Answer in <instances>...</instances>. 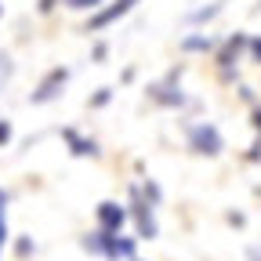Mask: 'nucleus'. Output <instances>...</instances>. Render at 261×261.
Returning <instances> with one entry per match:
<instances>
[{"instance_id":"nucleus-21","label":"nucleus","mask_w":261,"mask_h":261,"mask_svg":"<svg viewBox=\"0 0 261 261\" xmlns=\"http://www.w3.org/2000/svg\"><path fill=\"white\" fill-rule=\"evenodd\" d=\"M225 221L232 225V228H243V225H247V214H243V211H228V214H225Z\"/></svg>"},{"instance_id":"nucleus-11","label":"nucleus","mask_w":261,"mask_h":261,"mask_svg":"<svg viewBox=\"0 0 261 261\" xmlns=\"http://www.w3.org/2000/svg\"><path fill=\"white\" fill-rule=\"evenodd\" d=\"M221 11H225V0H211V4H203V8L189 11V15H185V25H192V29H203V25H207V22H214Z\"/></svg>"},{"instance_id":"nucleus-16","label":"nucleus","mask_w":261,"mask_h":261,"mask_svg":"<svg viewBox=\"0 0 261 261\" xmlns=\"http://www.w3.org/2000/svg\"><path fill=\"white\" fill-rule=\"evenodd\" d=\"M247 62L261 65V33H254V37L247 40Z\"/></svg>"},{"instance_id":"nucleus-8","label":"nucleus","mask_w":261,"mask_h":261,"mask_svg":"<svg viewBox=\"0 0 261 261\" xmlns=\"http://www.w3.org/2000/svg\"><path fill=\"white\" fill-rule=\"evenodd\" d=\"M94 228L123 232V228H127V203H120V200H102V203L94 207Z\"/></svg>"},{"instance_id":"nucleus-10","label":"nucleus","mask_w":261,"mask_h":261,"mask_svg":"<svg viewBox=\"0 0 261 261\" xmlns=\"http://www.w3.org/2000/svg\"><path fill=\"white\" fill-rule=\"evenodd\" d=\"M62 138H65V145H69V152H73L76 160H98V156H102L98 142H94L91 135H80L76 127H62Z\"/></svg>"},{"instance_id":"nucleus-12","label":"nucleus","mask_w":261,"mask_h":261,"mask_svg":"<svg viewBox=\"0 0 261 261\" xmlns=\"http://www.w3.org/2000/svg\"><path fill=\"white\" fill-rule=\"evenodd\" d=\"M8 203H11V192L0 189V257H4V247L11 243V228H8Z\"/></svg>"},{"instance_id":"nucleus-23","label":"nucleus","mask_w":261,"mask_h":261,"mask_svg":"<svg viewBox=\"0 0 261 261\" xmlns=\"http://www.w3.org/2000/svg\"><path fill=\"white\" fill-rule=\"evenodd\" d=\"M247 261H261V243H250L247 247Z\"/></svg>"},{"instance_id":"nucleus-5","label":"nucleus","mask_w":261,"mask_h":261,"mask_svg":"<svg viewBox=\"0 0 261 261\" xmlns=\"http://www.w3.org/2000/svg\"><path fill=\"white\" fill-rule=\"evenodd\" d=\"M156 211H160V207H152L145 196H142L138 181H130V185H127V225L135 228L138 243L160 240V218H156Z\"/></svg>"},{"instance_id":"nucleus-17","label":"nucleus","mask_w":261,"mask_h":261,"mask_svg":"<svg viewBox=\"0 0 261 261\" xmlns=\"http://www.w3.org/2000/svg\"><path fill=\"white\" fill-rule=\"evenodd\" d=\"M15 76V62H11V55H0V91H4V84Z\"/></svg>"},{"instance_id":"nucleus-2","label":"nucleus","mask_w":261,"mask_h":261,"mask_svg":"<svg viewBox=\"0 0 261 261\" xmlns=\"http://www.w3.org/2000/svg\"><path fill=\"white\" fill-rule=\"evenodd\" d=\"M181 76H185V65H174V69H167L160 80H152L145 87V98L156 106V109H167V113H185L189 106H196L192 98L185 94L181 87Z\"/></svg>"},{"instance_id":"nucleus-14","label":"nucleus","mask_w":261,"mask_h":261,"mask_svg":"<svg viewBox=\"0 0 261 261\" xmlns=\"http://www.w3.org/2000/svg\"><path fill=\"white\" fill-rule=\"evenodd\" d=\"M62 4H65V8H69V11H80V15H91V11H98V8H102V4H106V0H62Z\"/></svg>"},{"instance_id":"nucleus-7","label":"nucleus","mask_w":261,"mask_h":261,"mask_svg":"<svg viewBox=\"0 0 261 261\" xmlns=\"http://www.w3.org/2000/svg\"><path fill=\"white\" fill-rule=\"evenodd\" d=\"M69 69H65V65H55V69L37 84V91L29 94V106H51V102H58L62 98V91H65V84H69Z\"/></svg>"},{"instance_id":"nucleus-3","label":"nucleus","mask_w":261,"mask_h":261,"mask_svg":"<svg viewBox=\"0 0 261 261\" xmlns=\"http://www.w3.org/2000/svg\"><path fill=\"white\" fill-rule=\"evenodd\" d=\"M181 135H185V149L192 156L218 160L225 152V135L214 120H181Z\"/></svg>"},{"instance_id":"nucleus-15","label":"nucleus","mask_w":261,"mask_h":261,"mask_svg":"<svg viewBox=\"0 0 261 261\" xmlns=\"http://www.w3.org/2000/svg\"><path fill=\"white\" fill-rule=\"evenodd\" d=\"M109 102H113V87H98V91L87 98V106H91V109H106Z\"/></svg>"},{"instance_id":"nucleus-27","label":"nucleus","mask_w":261,"mask_h":261,"mask_svg":"<svg viewBox=\"0 0 261 261\" xmlns=\"http://www.w3.org/2000/svg\"><path fill=\"white\" fill-rule=\"evenodd\" d=\"M135 261H145V257H135Z\"/></svg>"},{"instance_id":"nucleus-19","label":"nucleus","mask_w":261,"mask_h":261,"mask_svg":"<svg viewBox=\"0 0 261 261\" xmlns=\"http://www.w3.org/2000/svg\"><path fill=\"white\" fill-rule=\"evenodd\" d=\"M250 127H254V138H261V102L250 106Z\"/></svg>"},{"instance_id":"nucleus-18","label":"nucleus","mask_w":261,"mask_h":261,"mask_svg":"<svg viewBox=\"0 0 261 261\" xmlns=\"http://www.w3.org/2000/svg\"><path fill=\"white\" fill-rule=\"evenodd\" d=\"M15 254H18V257H33V254H37V243H33L29 236H18V240H15Z\"/></svg>"},{"instance_id":"nucleus-6","label":"nucleus","mask_w":261,"mask_h":261,"mask_svg":"<svg viewBox=\"0 0 261 261\" xmlns=\"http://www.w3.org/2000/svg\"><path fill=\"white\" fill-rule=\"evenodd\" d=\"M138 4H142V0H106L98 11L87 15V25H84V29H87V33H106L109 25H116L120 18H127Z\"/></svg>"},{"instance_id":"nucleus-1","label":"nucleus","mask_w":261,"mask_h":261,"mask_svg":"<svg viewBox=\"0 0 261 261\" xmlns=\"http://www.w3.org/2000/svg\"><path fill=\"white\" fill-rule=\"evenodd\" d=\"M80 247L91 257H102V261H135L138 257V236L106 232V228H91V232H84Z\"/></svg>"},{"instance_id":"nucleus-22","label":"nucleus","mask_w":261,"mask_h":261,"mask_svg":"<svg viewBox=\"0 0 261 261\" xmlns=\"http://www.w3.org/2000/svg\"><path fill=\"white\" fill-rule=\"evenodd\" d=\"M247 163H261V138H254V145L247 152Z\"/></svg>"},{"instance_id":"nucleus-20","label":"nucleus","mask_w":261,"mask_h":261,"mask_svg":"<svg viewBox=\"0 0 261 261\" xmlns=\"http://www.w3.org/2000/svg\"><path fill=\"white\" fill-rule=\"evenodd\" d=\"M11 135H15V130H11V120L0 116V149H4V145L11 142Z\"/></svg>"},{"instance_id":"nucleus-25","label":"nucleus","mask_w":261,"mask_h":261,"mask_svg":"<svg viewBox=\"0 0 261 261\" xmlns=\"http://www.w3.org/2000/svg\"><path fill=\"white\" fill-rule=\"evenodd\" d=\"M106 55H109V47H106V44H94V62H102Z\"/></svg>"},{"instance_id":"nucleus-24","label":"nucleus","mask_w":261,"mask_h":261,"mask_svg":"<svg viewBox=\"0 0 261 261\" xmlns=\"http://www.w3.org/2000/svg\"><path fill=\"white\" fill-rule=\"evenodd\" d=\"M58 4H62V0H40V15H51Z\"/></svg>"},{"instance_id":"nucleus-26","label":"nucleus","mask_w":261,"mask_h":261,"mask_svg":"<svg viewBox=\"0 0 261 261\" xmlns=\"http://www.w3.org/2000/svg\"><path fill=\"white\" fill-rule=\"evenodd\" d=\"M0 15H4V4H0Z\"/></svg>"},{"instance_id":"nucleus-4","label":"nucleus","mask_w":261,"mask_h":261,"mask_svg":"<svg viewBox=\"0 0 261 261\" xmlns=\"http://www.w3.org/2000/svg\"><path fill=\"white\" fill-rule=\"evenodd\" d=\"M247 40H250V33H228V37L218 40L211 62H214V73L221 84H240V65L247 58Z\"/></svg>"},{"instance_id":"nucleus-13","label":"nucleus","mask_w":261,"mask_h":261,"mask_svg":"<svg viewBox=\"0 0 261 261\" xmlns=\"http://www.w3.org/2000/svg\"><path fill=\"white\" fill-rule=\"evenodd\" d=\"M138 189H142V196H145L152 207H163V189H160L156 178H138Z\"/></svg>"},{"instance_id":"nucleus-9","label":"nucleus","mask_w":261,"mask_h":261,"mask_svg":"<svg viewBox=\"0 0 261 261\" xmlns=\"http://www.w3.org/2000/svg\"><path fill=\"white\" fill-rule=\"evenodd\" d=\"M218 33H207V29H192V33H185V37L178 40V51L181 55H203V58H211L214 55V47H218Z\"/></svg>"}]
</instances>
